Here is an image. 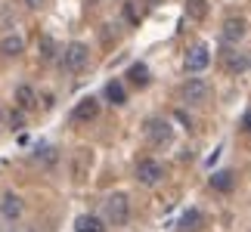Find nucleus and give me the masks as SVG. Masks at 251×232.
<instances>
[{
	"mask_svg": "<svg viewBox=\"0 0 251 232\" xmlns=\"http://www.w3.org/2000/svg\"><path fill=\"white\" fill-rule=\"evenodd\" d=\"M208 96H211V84H208V81H201V77H189L186 87H183V99H186L189 105H201V102H208Z\"/></svg>",
	"mask_w": 251,
	"mask_h": 232,
	"instance_id": "f257e3e1",
	"label": "nucleus"
},
{
	"mask_svg": "<svg viewBox=\"0 0 251 232\" xmlns=\"http://www.w3.org/2000/svg\"><path fill=\"white\" fill-rule=\"evenodd\" d=\"M146 137H149L152 146H168L174 139V127L161 118H152V121H146Z\"/></svg>",
	"mask_w": 251,
	"mask_h": 232,
	"instance_id": "f03ea898",
	"label": "nucleus"
},
{
	"mask_svg": "<svg viewBox=\"0 0 251 232\" xmlns=\"http://www.w3.org/2000/svg\"><path fill=\"white\" fill-rule=\"evenodd\" d=\"M87 59H90V50H87L84 44H78V41H75V44H69V46H65L62 65H65L69 71H81L84 65H87Z\"/></svg>",
	"mask_w": 251,
	"mask_h": 232,
	"instance_id": "7ed1b4c3",
	"label": "nucleus"
},
{
	"mask_svg": "<svg viewBox=\"0 0 251 232\" xmlns=\"http://www.w3.org/2000/svg\"><path fill=\"white\" fill-rule=\"evenodd\" d=\"M105 217H109V223L124 226V223H127V217H130V210H127V198H124V195H112V198H105Z\"/></svg>",
	"mask_w": 251,
	"mask_h": 232,
	"instance_id": "20e7f679",
	"label": "nucleus"
},
{
	"mask_svg": "<svg viewBox=\"0 0 251 232\" xmlns=\"http://www.w3.org/2000/svg\"><path fill=\"white\" fill-rule=\"evenodd\" d=\"M208 65H211V50H208V44H196V46L186 53V71L199 74V71H205Z\"/></svg>",
	"mask_w": 251,
	"mask_h": 232,
	"instance_id": "39448f33",
	"label": "nucleus"
},
{
	"mask_svg": "<svg viewBox=\"0 0 251 232\" xmlns=\"http://www.w3.org/2000/svg\"><path fill=\"white\" fill-rule=\"evenodd\" d=\"M161 177H165V167H161L158 161L146 158V161L137 164V180L143 183V186H155V183H161Z\"/></svg>",
	"mask_w": 251,
	"mask_h": 232,
	"instance_id": "423d86ee",
	"label": "nucleus"
},
{
	"mask_svg": "<svg viewBox=\"0 0 251 232\" xmlns=\"http://www.w3.org/2000/svg\"><path fill=\"white\" fill-rule=\"evenodd\" d=\"M0 214H3L6 220H19V217H22V198L13 195V192L3 195V201H0Z\"/></svg>",
	"mask_w": 251,
	"mask_h": 232,
	"instance_id": "0eeeda50",
	"label": "nucleus"
},
{
	"mask_svg": "<svg viewBox=\"0 0 251 232\" xmlns=\"http://www.w3.org/2000/svg\"><path fill=\"white\" fill-rule=\"evenodd\" d=\"M96 115H100V102H96L93 96H87V99H81L78 105H75V118L78 121H93Z\"/></svg>",
	"mask_w": 251,
	"mask_h": 232,
	"instance_id": "6e6552de",
	"label": "nucleus"
},
{
	"mask_svg": "<svg viewBox=\"0 0 251 232\" xmlns=\"http://www.w3.org/2000/svg\"><path fill=\"white\" fill-rule=\"evenodd\" d=\"M16 105L22 112H31L34 105H37V93L31 90V87L28 84H22V87H16Z\"/></svg>",
	"mask_w": 251,
	"mask_h": 232,
	"instance_id": "1a4fd4ad",
	"label": "nucleus"
},
{
	"mask_svg": "<svg viewBox=\"0 0 251 232\" xmlns=\"http://www.w3.org/2000/svg\"><path fill=\"white\" fill-rule=\"evenodd\" d=\"M245 31H248V28H245V22H242V19H226V22H224V37H226L229 44L242 41V37H245Z\"/></svg>",
	"mask_w": 251,
	"mask_h": 232,
	"instance_id": "9d476101",
	"label": "nucleus"
},
{
	"mask_svg": "<svg viewBox=\"0 0 251 232\" xmlns=\"http://www.w3.org/2000/svg\"><path fill=\"white\" fill-rule=\"evenodd\" d=\"M75 232H105V226H102V220H100V217L84 214V217L75 220Z\"/></svg>",
	"mask_w": 251,
	"mask_h": 232,
	"instance_id": "9b49d317",
	"label": "nucleus"
},
{
	"mask_svg": "<svg viewBox=\"0 0 251 232\" xmlns=\"http://www.w3.org/2000/svg\"><path fill=\"white\" fill-rule=\"evenodd\" d=\"M224 62H226V71H233V74L248 69V56H245V53H236V50L224 53Z\"/></svg>",
	"mask_w": 251,
	"mask_h": 232,
	"instance_id": "f8f14e48",
	"label": "nucleus"
},
{
	"mask_svg": "<svg viewBox=\"0 0 251 232\" xmlns=\"http://www.w3.org/2000/svg\"><path fill=\"white\" fill-rule=\"evenodd\" d=\"M22 50H25V41L19 34H6L3 44H0V53H3V56H19Z\"/></svg>",
	"mask_w": 251,
	"mask_h": 232,
	"instance_id": "ddd939ff",
	"label": "nucleus"
},
{
	"mask_svg": "<svg viewBox=\"0 0 251 232\" xmlns=\"http://www.w3.org/2000/svg\"><path fill=\"white\" fill-rule=\"evenodd\" d=\"M211 189H217V192H233V173H229V170L211 173Z\"/></svg>",
	"mask_w": 251,
	"mask_h": 232,
	"instance_id": "4468645a",
	"label": "nucleus"
},
{
	"mask_svg": "<svg viewBox=\"0 0 251 232\" xmlns=\"http://www.w3.org/2000/svg\"><path fill=\"white\" fill-rule=\"evenodd\" d=\"M127 77H130V81L137 84V87H149V69H146L143 62H133V65H130V71H127Z\"/></svg>",
	"mask_w": 251,
	"mask_h": 232,
	"instance_id": "2eb2a0df",
	"label": "nucleus"
},
{
	"mask_svg": "<svg viewBox=\"0 0 251 232\" xmlns=\"http://www.w3.org/2000/svg\"><path fill=\"white\" fill-rule=\"evenodd\" d=\"M186 16L196 19V22H201V19L208 16V0H189V3H186Z\"/></svg>",
	"mask_w": 251,
	"mask_h": 232,
	"instance_id": "dca6fc26",
	"label": "nucleus"
},
{
	"mask_svg": "<svg viewBox=\"0 0 251 232\" xmlns=\"http://www.w3.org/2000/svg\"><path fill=\"white\" fill-rule=\"evenodd\" d=\"M199 223H201V214H199L196 208H189L186 214L180 217V229H183V232H192V229H199Z\"/></svg>",
	"mask_w": 251,
	"mask_h": 232,
	"instance_id": "f3484780",
	"label": "nucleus"
},
{
	"mask_svg": "<svg viewBox=\"0 0 251 232\" xmlns=\"http://www.w3.org/2000/svg\"><path fill=\"white\" fill-rule=\"evenodd\" d=\"M105 96L115 102V105H124L127 102V93H124V87L118 84V81H112V84H105Z\"/></svg>",
	"mask_w": 251,
	"mask_h": 232,
	"instance_id": "a211bd4d",
	"label": "nucleus"
},
{
	"mask_svg": "<svg viewBox=\"0 0 251 232\" xmlns=\"http://www.w3.org/2000/svg\"><path fill=\"white\" fill-rule=\"evenodd\" d=\"M41 56H44V59H53V56H56V46H53V37L50 34L41 37Z\"/></svg>",
	"mask_w": 251,
	"mask_h": 232,
	"instance_id": "6ab92c4d",
	"label": "nucleus"
},
{
	"mask_svg": "<svg viewBox=\"0 0 251 232\" xmlns=\"http://www.w3.org/2000/svg\"><path fill=\"white\" fill-rule=\"evenodd\" d=\"M124 16H127V22L140 25V16H137V9H133V3H124Z\"/></svg>",
	"mask_w": 251,
	"mask_h": 232,
	"instance_id": "aec40b11",
	"label": "nucleus"
},
{
	"mask_svg": "<svg viewBox=\"0 0 251 232\" xmlns=\"http://www.w3.org/2000/svg\"><path fill=\"white\" fill-rule=\"evenodd\" d=\"M9 124H13V130H22L25 127V118L19 112H9Z\"/></svg>",
	"mask_w": 251,
	"mask_h": 232,
	"instance_id": "412c9836",
	"label": "nucleus"
},
{
	"mask_svg": "<svg viewBox=\"0 0 251 232\" xmlns=\"http://www.w3.org/2000/svg\"><path fill=\"white\" fill-rule=\"evenodd\" d=\"M242 127L251 133V112H245V118H242Z\"/></svg>",
	"mask_w": 251,
	"mask_h": 232,
	"instance_id": "4be33fe9",
	"label": "nucleus"
},
{
	"mask_svg": "<svg viewBox=\"0 0 251 232\" xmlns=\"http://www.w3.org/2000/svg\"><path fill=\"white\" fill-rule=\"evenodd\" d=\"M25 3H28V6H41L44 0H25Z\"/></svg>",
	"mask_w": 251,
	"mask_h": 232,
	"instance_id": "5701e85b",
	"label": "nucleus"
},
{
	"mask_svg": "<svg viewBox=\"0 0 251 232\" xmlns=\"http://www.w3.org/2000/svg\"><path fill=\"white\" fill-rule=\"evenodd\" d=\"M149 3H161V0H149Z\"/></svg>",
	"mask_w": 251,
	"mask_h": 232,
	"instance_id": "b1692460",
	"label": "nucleus"
}]
</instances>
